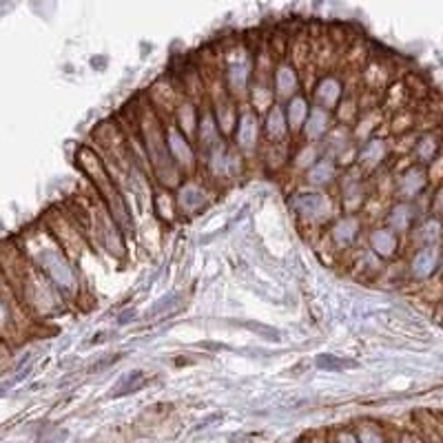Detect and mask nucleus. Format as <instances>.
<instances>
[{
	"mask_svg": "<svg viewBox=\"0 0 443 443\" xmlns=\"http://www.w3.org/2000/svg\"><path fill=\"white\" fill-rule=\"evenodd\" d=\"M317 366H322L326 370H332V368H350V366H355V363L344 361V359H332L330 355H322V357H317Z\"/></svg>",
	"mask_w": 443,
	"mask_h": 443,
	"instance_id": "f257e3e1",
	"label": "nucleus"
},
{
	"mask_svg": "<svg viewBox=\"0 0 443 443\" xmlns=\"http://www.w3.org/2000/svg\"><path fill=\"white\" fill-rule=\"evenodd\" d=\"M67 437V432H60V435H54V437H49V439H42V441H38V443H60Z\"/></svg>",
	"mask_w": 443,
	"mask_h": 443,
	"instance_id": "f03ea898",
	"label": "nucleus"
}]
</instances>
